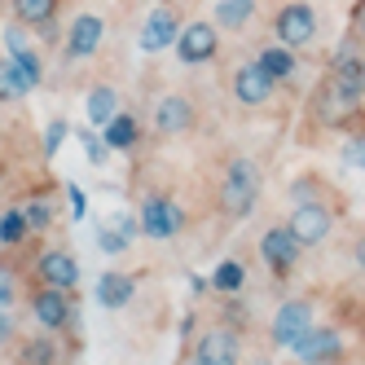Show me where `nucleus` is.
<instances>
[{
  "instance_id": "obj_12",
  "label": "nucleus",
  "mask_w": 365,
  "mask_h": 365,
  "mask_svg": "<svg viewBox=\"0 0 365 365\" xmlns=\"http://www.w3.org/2000/svg\"><path fill=\"white\" fill-rule=\"evenodd\" d=\"M31 312H36V322L53 334V330H66L75 322V308H71V295L62 291V286H44V291L31 299Z\"/></svg>"
},
{
  "instance_id": "obj_31",
  "label": "nucleus",
  "mask_w": 365,
  "mask_h": 365,
  "mask_svg": "<svg viewBox=\"0 0 365 365\" xmlns=\"http://www.w3.org/2000/svg\"><path fill=\"white\" fill-rule=\"evenodd\" d=\"M66 141V123L62 119H53L48 123V133H44V154H58V145Z\"/></svg>"
},
{
  "instance_id": "obj_9",
  "label": "nucleus",
  "mask_w": 365,
  "mask_h": 365,
  "mask_svg": "<svg viewBox=\"0 0 365 365\" xmlns=\"http://www.w3.org/2000/svg\"><path fill=\"white\" fill-rule=\"evenodd\" d=\"M291 352L304 365H330L339 352H344V339H339V330H330V326H308L291 344Z\"/></svg>"
},
{
  "instance_id": "obj_29",
  "label": "nucleus",
  "mask_w": 365,
  "mask_h": 365,
  "mask_svg": "<svg viewBox=\"0 0 365 365\" xmlns=\"http://www.w3.org/2000/svg\"><path fill=\"white\" fill-rule=\"evenodd\" d=\"M9 58L31 75V84H40V58H36V48H18V53H9Z\"/></svg>"
},
{
  "instance_id": "obj_36",
  "label": "nucleus",
  "mask_w": 365,
  "mask_h": 365,
  "mask_svg": "<svg viewBox=\"0 0 365 365\" xmlns=\"http://www.w3.org/2000/svg\"><path fill=\"white\" fill-rule=\"evenodd\" d=\"M352 259H356V269L365 273V233H361V238H356V251H352Z\"/></svg>"
},
{
  "instance_id": "obj_33",
  "label": "nucleus",
  "mask_w": 365,
  "mask_h": 365,
  "mask_svg": "<svg viewBox=\"0 0 365 365\" xmlns=\"http://www.w3.org/2000/svg\"><path fill=\"white\" fill-rule=\"evenodd\" d=\"M128 247V238H123V233H115V229H106V233H101V251H106V255H115V251H123Z\"/></svg>"
},
{
  "instance_id": "obj_1",
  "label": "nucleus",
  "mask_w": 365,
  "mask_h": 365,
  "mask_svg": "<svg viewBox=\"0 0 365 365\" xmlns=\"http://www.w3.org/2000/svg\"><path fill=\"white\" fill-rule=\"evenodd\" d=\"M259 185H264V172H259L255 159H247V154L229 159L225 180H220V207L229 216H247L255 207V198H259Z\"/></svg>"
},
{
  "instance_id": "obj_2",
  "label": "nucleus",
  "mask_w": 365,
  "mask_h": 365,
  "mask_svg": "<svg viewBox=\"0 0 365 365\" xmlns=\"http://www.w3.org/2000/svg\"><path fill=\"white\" fill-rule=\"evenodd\" d=\"M326 93L339 101V106H361L365 101V58L356 53L352 44H344L330 62V75H326Z\"/></svg>"
},
{
  "instance_id": "obj_17",
  "label": "nucleus",
  "mask_w": 365,
  "mask_h": 365,
  "mask_svg": "<svg viewBox=\"0 0 365 365\" xmlns=\"http://www.w3.org/2000/svg\"><path fill=\"white\" fill-rule=\"evenodd\" d=\"M133 295H137V282L128 277V273H101V282H97V299H101V308H128L133 304Z\"/></svg>"
},
{
  "instance_id": "obj_13",
  "label": "nucleus",
  "mask_w": 365,
  "mask_h": 365,
  "mask_svg": "<svg viewBox=\"0 0 365 365\" xmlns=\"http://www.w3.org/2000/svg\"><path fill=\"white\" fill-rule=\"evenodd\" d=\"M176 36H180V18H176V9L159 5V9L145 18L137 48H141V53H163V48H172V44H176Z\"/></svg>"
},
{
  "instance_id": "obj_28",
  "label": "nucleus",
  "mask_w": 365,
  "mask_h": 365,
  "mask_svg": "<svg viewBox=\"0 0 365 365\" xmlns=\"http://www.w3.org/2000/svg\"><path fill=\"white\" fill-rule=\"evenodd\" d=\"M0 40H5L9 53H18V48H27V22H9L5 31H0Z\"/></svg>"
},
{
  "instance_id": "obj_22",
  "label": "nucleus",
  "mask_w": 365,
  "mask_h": 365,
  "mask_svg": "<svg viewBox=\"0 0 365 365\" xmlns=\"http://www.w3.org/2000/svg\"><path fill=\"white\" fill-rule=\"evenodd\" d=\"M101 141H106L110 150H128V145L137 141V119L119 110V115H115V119H110L106 128H101Z\"/></svg>"
},
{
  "instance_id": "obj_3",
  "label": "nucleus",
  "mask_w": 365,
  "mask_h": 365,
  "mask_svg": "<svg viewBox=\"0 0 365 365\" xmlns=\"http://www.w3.org/2000/svg\"><path fill=\"white\" fill-rule=\"evenodd\" d=\"M273 31H277V44L304 48V44H312V36H317V9H312L308 0H291V5L277 9Z\"/></svg>"
},
{
  "instance_id": "obj_7",
  "label": "nucleus",
  "mask_w": 365,
  "mask_h": 365,
  "mask_svg": "<svg viewBox=\"0 0 365 365\" xmlns=\"http://www.w3.org/2000/svg\"><path fill=\"white\" fill-rule=\"evenodd\" d=\"M137 220H141V233H145V238H159V242L176 238V233L185 229V212H180L172 198H163V194L145 198V207H141Z\"/></svg>"
},
{
  "instance_id": "obj_40",
  "label": "nucleus",
  "mask_w": 365,
  "mask_h": 365,
  "mask_svg": "<svg viewBox=\"0 0 365 365\" xmlns=\"http://www.w3.org/2000/svg\"><path fill=\"white\" fill-rule=\"evenodd\" d=\"M0 176H5V172H0Z\"/></svg>"
},
{
  "instance_id": "obj_8",
  "label": "nucleus",
  "mask_w": 365,
  "mask_h": 365,
  "mask_svg": "<svg viewBox=\"0 0 365 365\" xmlns=\"http://www.w3.org/2000/svg\"><path fill=\"white\" fill-rule=\"evenodd\" d=\"M308 326H312V304L308 299H286V304H277L273 322H269V339L277 348H291Z\"/></svg>"
},
{
  "instance_id": "obj_11",
  "label": "nucleus",
  "mask_w": 365,
  "mask_h": 365,
  "mask_svg": "<svg viewBox=\"0 0 365 365\" xmlns=\"http://www.w3.org/2000/svg\"><path fill=\"white\" fill-rule=\"evenodd\" d=\"M259 259L273 269V273H291L299 264V242H295V233L286 229V225H273L264 238H259Z\"/></svg>"
},
{
  "instance_id": "obj_14",
  "label": "nucleus",
  "mask_w": 365,
  "mask_h": 365,
  "mask_svg": "<svg viewBox=\"0 0 365 365\" xmlns=\"http://www.w3.org/2000/svg\"><path fill=\"white\" fill-rule=\"evenodd\" d=\"M194 128V101L180 97V93H168L159 106H154V133L159 137H180Z\"/></svg>"
},
{
  "instance_id": "obj_27",
  "label": "nucleus",
  "mask_w": 365,
  "mask_h": 365,
  "mask_svg": "<svg viewBox=\"0 0 365 365\" xmlns=\"http://www.w3.org/2000/svg\"><path fill=\"white\" fill-rule=\"evenodd\" d=\"M27 225H31V233H36V229H48V225H53V207H48L44 198L27 202Z\"/></svg>"
},
{
  "instance_id": "obj_6",
  "label": "nucleus",
  "mask_w": 365,
  "mask_h": 365,
  "mask_svg": "<svg viewBox=\"0 0 365 365\" xmlns=\"http://www.w3.org/2000/svg\"><path fill=\"white\" fill-rule=\"evenodd\" d=\"M194 365H242V339L229 326H212L202 330L198 348H194Z\"/></svg>"
},
{
  "instance_id": "obj_32",
  "label": "nucleus",
  "mask_w": 365,
  "mask_h": 365,
  "mask_svg": "<svg viewBox=\"0 0 365 365\" xmlns=\"http://www.w3.org/2000/svg\"><path fill=\"white\" fill-rule=\"evenodd\" d=\"M344 159H348L356 172H365V137H352V141L344 145Z\"/></svg>"
},
{
  "instance_id": "obj_34",
  "label": "nucleus",
  "mask_w": 365,
  "mask_h": 365,
  "mask_svg": "<svg viewBox=\"0 0 365 365\" xmlns=\"http://www.w3.org/2000/svg\"><path fill=\"white\" fill-rule=\"evenodd\" d=\"M9 304H14V277L0 269V308H9Z\"/></svg>"
},
{
  "instance_id": "obj_18",
  "label": "nucleus",
  "mask_w": 365,
  "mask_h": 365,
  "mask_svg": "<svg viewBox=\"0 0 365 365\" xmlns=\"http://www.w3.org/2000/svg\"><path fill=\"white\" fill-rule=\"evenodd\" d=\"M115 115H119V93H115L110 84H97V88L84 97V119H88L93 128H106Z\"/></svg>"
},
{
  "instance_id": "obj_37",
  "label": "nucleus",
  "mask_w": 365,
  "mask_h": 365,
  "mask_svg": "<svg viewBox=\"0 0 365 365\" xmlns=\"http://www.w3.org/2000/svg\"><path fill=\"white\" fill-rule=\"evenodd\" d=\"M71 207H75V216H84V194L75 190V185H71Z\"/></svg>"
},
{
  "instance_id": "obj_20",
  "label": "nucleus",
  "mask_w": 365,
  "mask_h": 365,
  "mask_svg": "<svg viewBox=\"0 0 365 365\" xmlns=\"http://www.w3.org/2000/svg\"><path fill=\"white\" fill-rule=\"evenodd\" d=\"M53 14H58V0H14V18L36 31H53Z\"/></svg>"
},
{
  "instance_id": "obj_24",
  "label": "nucleus",
  "mask_w": 365,
  "mask_h": 365,
  "mask_svg": "<svg viewBox=\"0 0 365 365\" xmlns=\"http://www.w3.org/2000/svg\"><path fill=\"white\" fill-rule=\"evenodd\" d=\"M22 365H58V344L48 334H36L22 344Z\"/></svg>"
},
{
  "instance_id": "obj_5",
  "label": "nucleus",
  "mask_w": 365,
  "mask_h": 365,
  "mask_svg": "<svg viewBox=\"0 0 365 365\" xmlns=\"http://www.w3.org/2000/svg\"><path fill=\"white\" fill-rule=\"evenodd\" d=\"M286 229L295 233V242L299 247H317L330 238V229H334V212L326 202H295V212L291 220H286Z\"/></svg>"
},
{
  "instance_id": "obj_30",
  "label": "nucleus",
  "mask_w": 365,
  "mask_h": 365,
  "mask_svg": "<svg viewBox=\"0 0 365 365\" xmlns=\"http://www.w3.org/2000/svg\"><path fill=\"white\" fill-rule=\"evenodd\" d=\"M80 141H84V154L93 163H106V154H110V145L101 141V137H93V133H80Z\"/></svg>"
},
{
  "instance_id": "obj_38",
  "label": "nucleus",
  "mask_w": 365,
  "mask_h": 365,
  "mask_svg": "<svg viewBox=\"0 0 365 365\" xmlns=\"http://www.w3.org/2000/svg\"><path fill=\"white\" fill-rule=\"evenodd\" d=\"M356 27L365 31V0H356Z\"/></svg>"
},
{
  "instance_id": "obj_10",
  "label": "nucleus",
  "mask_w": 365,
  "mask_h": 365,
  "mask_svg": "<svg viewBox=\"0 0 365 365\" xmlns=\"http://www.w3.org/2000/svg\"><path fill=\"white\" fill-rule=\"evenodd\" d=\"M273 88H277V80L259 66V58L242 62L238 71H233V97H238L242 106H264V101L273 97Z\"/></svg>"
},
{
  "instance_id": "obj_4",
  "label": "nucleus",
  "mask_w": 365,
  "mask_h": 365,
  "mask_svg": "<svg viewBox=\"0 0 365 365\" xmlns=\"http://www.w3.org/2000/svg\"><path fill=\"white\" fill-rule=\"evenodd\" d=\"M172 48H176L180 66H207L220 53V27L216 22H190V27H180Z\"/></svg>"
},
{
  "instance_id": "obj_21",
  "label": "nucleus",
  "mask_w": 365,
  "mask_h": 365,
  "mask_svg": "<svg viewBox=\"0 0 365 365\" xmlns=\"http://www.w3.org/2000/svg\"><path fill=\"white\" fill-rule=\"evenodd\" d=\"M255 18V0H216V27L220 31H242Z\"/></svg>"
},
{
  "instance_id": "obj_15",
  "label": "nucleus",
  "mask_w": 365,
  "mask_h": 365,
  "mask_svg": "<svg viewBox=\"0 0 365 365\" xmlns=\"http://www.w3.org/2000/svg\"><path fill=\"white\" fill-rule=\"evenodd\" d=\"M101 36H106V22L97 14H80L71 22V36H66V58L80 62V58H93L101 48Z\"/></svg>"
},
{
  "instance_id": "obj_39",
  "label": "nucleus",
  "mask_w": 365,
  "mask_h": 365,
  "mask_svg": "<svg viewBox=\"0 0 365 365\" xmlns=\"http://www.w3.org/2000/svg\"><path fill=\"white\" fill-rule=\"evenodd\" d=\"M247 365H269V361H247Z\"/></svg>"
},
{
  "instance_id": "obj_25",
  "label": "nucleus",
  "mask_w": 365,
  "mask_h": 365,
  "mask_svg": "<svg viewBox=\"0 0 365 365\" xmlns=\"http://www.w3.org/2000/svg\"><path fill=\"white\" fill-rule=\"evenodd\" d=\"M27 233H31V225H27V212H18V207H9V212L0 216V242H5V247L27 242Z\"/></svg>"
},
{
  "instance_id": "obj_26",
  "label": "nucleus",
  "mask_w": 365,
  "mask_h": 365,
  "mask_svg": "<svg viewBox=\"0 0 365 365\" xmlns=\"http://www.w3.org/2000/svg\"><path fill=\"white\" fill-rule=\"evenodd\" d=\"M212 286L220 295H238L242 291V264H238V259H225V264L212 273Z\"/></svg>"
},
{
  "instance_id": "obj_35",
  "label": "nucleus",
  "mask_w": 365,
  "mask_h": 365,
  "mask_svg": "<svg viewBox=\"0 0 365 365\" xmlns=\"http://www.w3.org/2000/svg\"><path fill=\"white\" fill-rule=\"evenodd\" d=\"M14 334V317H9V312L5 308H0V344H5V339Z\"/></svg>"
},
{
  "instance_id": "obj_19",
  "label": "nucleus",
  "mask_w": 365,
  "mask_h": 365,
  "mask_svg": "<svg viewBox=\"0 0 365 365\" xmlns=\"http://www.w3.org/2000/svg\"><path fill=\"white\" fill-rule=\"evenodd\" d=\"M36 84H31V75L22 71L14 58H0V101H22Z\"/></svg>"
},
{
  "instance_id": "obj_16",
  "label": "nucleus",
  "mask_w": 365,
  "mask_h": 365,
  "mask_svg": "<svg viewBox=\"0 0 365 365\" xmlns=\"http://www.w3.org/2000/svg\"><path fill=\"white\" fill-rule=\"evenodd\" d=\"M36 273L44 286H62V291H75V282H80V259L71 251H44L36 259Z\"/></svg>"
},
{
  "instance_id": "obj_23",
  "label": "nucleus",
  "mask_w": 365,
  "mask_h": 365,
  "mask_svg": "<svg viewBox=\"0 0 365 365\" xmlns=\"http://www.w3.org/2000/svg\"><path fill=\"white\" fill-rule=\"evenodd\" d=\"M259 66H264L277 84L291 80V75H295V48H286V44L282 48H259Z\"/></svg>"
}]
</instances>
